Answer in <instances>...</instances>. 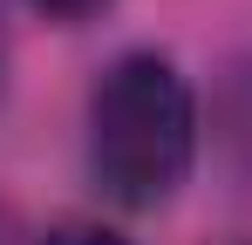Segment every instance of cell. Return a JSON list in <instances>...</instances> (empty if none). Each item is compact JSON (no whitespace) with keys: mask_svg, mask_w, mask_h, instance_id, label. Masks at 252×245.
Here are the masks:
<instances>
[{"mask_svg":"<svg viewBox=\"0 0 252 245\" xmlns=\"http://www.w3.org/2000/svg\"><path fill=\"white\" fill-rule=\"evenodd\" d=\"M198 157V95L157 48L116 55L89 95V177L123 211H157L177 198Z\"/></svg>","mask_w":252,"mask_h":245,"instance_id":"6da1fadb","label":"cell"},{"mask_svg":"<svg viewBox=\"0 0 252 245\" xmlns=\"http://www.w3.org/2000/svg\"><path fill=\"white\" fill-rule=\"evenodd\" d=\"M41 245H129L123 232H109V225H89V218H68V225H55Z\"/></svg>","mask_w":252,"mask_h":245,"instance_id":"7a4b0ae2","label":"cell"},{"mask_svg":"<svg viewBox=\"0 0 252 245\" xmlns=\"http://www.w3.org/2000/svg\"><path fill=\"white\" fill-rule=\"evenodd\" d=\"M41 14H55V21H82V14H95L102 0H34Z\"/></svg>","mask_w":252,"mask_h":245,"instance_id":"3957f363","label":"cell"},{"mask_svg":"<svg viewBox=\"0 0 252 245\" xmlns=\"http://www.w3.org/2000/svg\"><path fill=\"white\" fill-rule=\"evenodd\" d=\"M0 68H7V41H0Z\"/></svg>","mask_w":252,"mask_h":245,"instance_id":"277c9868","label":"cell"}]
</instances>
